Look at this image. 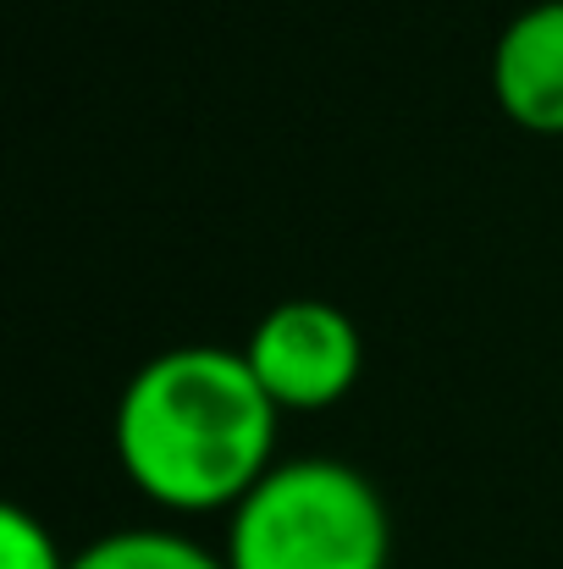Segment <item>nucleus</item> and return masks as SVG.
<instances>
[{
	"mask_svg": "<svg viewBox=\"0 0 563 569\" xmlns=\"http://www.w3.org/2000/svg\"><path fill=\"white\" fill-rule=\"evenodd\" d=\"M282 409L260 387L243 349L183 343L144 360L117 398V459L128 481L172 509H238L277 465Z\"/></svg>",
	"mask_w": 563,
	"mask_h": 569,
	"instance_id": "nucleus-1",
	"label": "nucleus"
},
{
	"mask_svg": "<svg viewBox=\"0 0 563 569\" xmlns=\"http://www.w3.org/2000/svg\"><path fill=\"white\" fill-rule=\"evenodd\" d=\"M0 569H72V559L56 548L44 520H33L28 509H6L0 515Z\"/></svg>",
	"mask_w": 563,
	"mask_h": 569,
	"instance_id": "nucleus-6",
	"label": "nucleus"
},
{
	"mask_svg": "<svg viewBox=\"0 0 563 569\" xmlns=\"http://www.w3.org/2000/svg\"><path fill=\"white\" fill-rule=\"evenodd\" d=\"M492 94L525 133L563 139V0L525 6L492 50Z\"/></svg>",
	"mask_w": 563,
	"mask_h": 569,
	"instance_id": "nucleus-4",
	"label": "nucleus"
},
{
	"mask_svg": "<svg viewBox=\"0 0 563 569\" xmlns=\"http://www.w3.org/2000/svg\"><path fill=\"white\" fill-rule=\"evenodd\" d=\"M72 569H227V559L193 537L161 531V526H133V531H111L89 542L83 553H72Z\"/></svg>",
	"mask_w": 563,
	"mask_h": 569,
	"instance_id": "nucleus-5",
	"label": "nucleus"
},
{
	"mask_svg": "<svg viewBox=\"0 0 563 569\" xmlns=\"http://www.w3.org/2000/svg\"><path fill=\"white\" fill-rule=\"evenodd\" d=\"M227 569H386V503L343 459H288L232 509Z\"/></svg>",
	"mask_w": 563,
	"mask_h": 569,
	"instance_id": "nucleus-2",
	"label": "nucleus"
},
{
	"mask_svg": "<svg viewBox=\"0 0 563 569\" xmlns=\"http://www.w3.org/2000/svg\"><path fill=\"white\" fill-rule=\"evenodd\" d=\"M243 360L254 366L260 387L282 415H315L332 409L365 371V338L354 316H343L326 299H288L260 316V327L243 343Z\"/></svg>",
	"mask_w": 563,
	"mask_h": 569,
	"instance_id": "nucleus-3",
	"label": "nucleus"
}]
</instances>
